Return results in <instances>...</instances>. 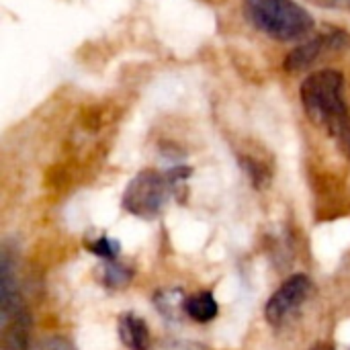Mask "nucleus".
<instances>
[{
  "label": "nucleus",
  "mask_w": 350,
  "mask_h": 350,
  "mask_svg": "<svg viewBox=\"0 0 350 350\" xmlns=\"http://www.w3.org/2000/svg\"><path fill=\"white\" fill-rule=\"evenodd\" d=\"M338 142H340L342 150H345V152H347V154L350 156V125H349V129H347V131H345V133L338 137Z\"/></svg>",
  "instance_id": "14"
},
{
  "label": "nucleus",
  "mask_w": 350,
  "mask_h": 350,
  "mask_svg": "<svg viewBox=\"0 0 350 350\" xmlns=\"http://www.w3.org/2000/svg\"><path fill=\"white\" fill-rule=\"evenodd\" d=\"M88 250L105 260H115L117 258V252H119V242L117 240H111L107 236L94 240L92 244H88Z\"/></svg>",
  "instance_id": "11"
},
{
  "label": "nucleus",
  "mask_w": 350,
  "mask_h": 350,
  "mask_svg": "<svg viewBox=\"0 0 350 350\" xmlns=\"http://www.w3.org/2000/svg\"><path fill=\"white\" fill-rule=\"evenodd\" d=\"M166 350H209L203 345H197V342H183V345H172L170 349Z\"/></svg>",
  "instance_id": "13"
},
{
  "label": "nucleus",
  "mask_w": 350,
  "mask_h": 350,
  "mask_svg": "<svg viewBox=\"0 0 350 350\" xmlns=\"http://www.w3.org/2000/svg\"><path fill=\"white\" fill-rule=\"evenodd\" d=\"M248 21L277 41H295L314 29L312 14L295 0H244Z\"/></svg>",
  "instance_id": "2"
},
{
  "label": "nucleus",
  "mask_w": 350,
  "mask_h": 350,
  "mask_svg": "<svg viewBox=\"0 0 350 350\" xmlns=\"http://www.w3.org/2000/svg\"><path fill=\"white\" fill-rule=\"evenodd\" d=\"M100 271H103V273H100V279H103V283H105L109 289L127 285V281H129L131 275H133L127 267L119 265L117 260H107V262L103 265Z\"/></svg>",
  "instance_id": "10"
},
{
  "label": "nucleus",
  "mask_w": 350,
  "mask_h": 350,
  "mask_svg": "<svg viewBox=\"0 0 350 350\" xmlns=\"http://www.w3.org/2000/svg\"><path fill=\"white\" fill-rule=\"evenodd\" d=\"M310 350H334V347H330V345H324V342H322V345H316V347H312Z\"/></svg>",
  "instance_id": "15"
},
{
  "label": "nucleus",
  "mask_w": 350,
  "mask_h": 350,
  "mask_svg": "<svg viewBox=\"0 0 350 350\" xmlns=\"http://www.w3.org/2000/svg\"><path fill=\"white\" fill-rule=\"evenodd\" d=\"M187 316L195 322H201V324L211 322L217 316V301H215L213 293L203 291V293L187 299Z\"/></svg>",
  "instance_id": "9"
},
{
  "label": "nucleus",
  "mask_w": 350,
  "mask_h": 350,
  "mask_svg": "<svg viewBox=\"0 0 350 350\" xmlns=\"http://www.w3.org/2000/svg\"><path fill=\"white\" fill-rule=\"evenodd\" d=\"M345 78L336 70H320L301 84V103L308 117L336 139L349 129V105L345 100Z\"/></svg>",
  "instance_id": "1"
},
{
  "label": "nucleus",
  "mask_w": 350,
  "mask_h": 350,
  "mask_svg": "<svg viewBox=\"0 0 350 350\" xmlns=\"http://www.w3.org/2000/svg\"><path fill=\"white\" fill-rule=\"evenodd\" d=\"M310 291H312V281L306 275H293L291 279H287L267 304L265 314H267L269 324L281 326L295 310L301 308Z\"/></svg>",
  "instance_id": "5"
},
{
  "label": "nucleus",
  "mask_w": 350,
  "mask_h": 350,
  "mask_svg": "<svg viewBox=\"0 0 350 350\" xmlns=\"http://www.w3.org/2000/svg\"><path fill=\"white\" fill-rule=\"evenodd\" d=\"M31 350H76L72 347L70 340L62 338V336H49V338H43L39 340Z\"/></svg>",
  "instance_id": "12"
},
{
  "label": "nucleus",
  "mask_w": 350,
  "mask_h": 350,
  "mask_svg": "<svg viewBox=\"0 0 350 350\" xmlns=\"http://www.w3.org/2000/svg\"><path fill=\"white\" fill-rule=\"evenodd\" d=\"M189 174L191 168L187 166H176L168 172L142 170L137 176H133L123 193L125 211L144 219L156 217L168 203V197L178 189L180 183H185Z\"/></svg>",
  "instance_id": "3"
},
{
  "label": "nucleus",
  "mask_w": 350,
  "mask_h": 350,
  "mask_svg": "<svg viewBox=\"0 0 350 350\" xmlns=\"http://www.w3.org/2000/svg\"><path fill=\"white\" fill-rule=\"evenodd\" d=\"M119 336L127 349L148 350L150 347V330L135 314H123L119 318Z\"/></svg>",
  "instance_id": "7"
},
{
  "label": "nucleus",
  "mask_w": 350,
  "mask_h": 350,
  "mask_svg": "<svg viewBox=\"0 0 350 350\" xmlns=\"http://www.w3.org/2000/svg\"><path fill=\"white\" fill-rule=\"evenodd\" d=\"M2 318V350H31V320L23 306L0 314Z\"/></svg>",
  "instance_id": "6"
},
{
  "label": "nucleus",
  "mask_w": 350,
  "mask_h": 350,
  "mask_svg": "<svg viewBox=\"0 0 350 350\" xmlns=\"http://www.w3.org/2000/svg\"><path fill=\"white\" fill-rule=\"evenodd\" d=\"M350 47V35L347 31H326L308 43L295 47L287 59H285V70L287 72H301L308 70L312 64H316L322 55L332 53V51H342Z\"/></svg>",
  "instance_id": "4"
},
{
  "label": "nucleus",
  "mask_w": 350,
  "mask_h": 350,
  "mask_svg": "<svg viewBox=\"0 0 350 350\" xmlns=\"http://www.w3.org/2000/svg\"><path fill=\"white\" fill-rule=\"evenodd\" d=\"M156 310L170 322H178L187 314V299L180 289H162L154 297Z\"/></svg>",
  "instance_id": "8"
}]
</instances>
